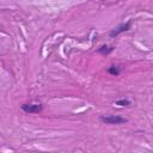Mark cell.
<instances>
[{
	"label": "cell",
	"instance_id": "obj_1",
	"mask_svg": "<svg viewBox=\"0 0 153 153\" xmlns=\"http://www.w3.org/2000/svg\"><path fill=\"white\" fill-rule=\"evenodd\" d=\"M100 121L105 124H122V123H127L128 120L118 116V115H108V116H100Z\"/></svg>",
	"mask_w": 153,
	"mask_h": 153
},
{
	"label": "cell",
	"instance_id": "obj_2",
	"mask_svg": "<svg viewBox=\"0 0 153 153\" xmlns=\"http://www.w3.org/2000/svg\"><path fill=\"white\" fill-rule=\"evenodd\" d=\"M20 109L26 114H38L42 111L43 106L41 103H25L20 105Z\"/></svg>",
	"mask_w": 153,
	"mask_h": 153
},
{
	"label": "cell",
	"instance_id": "obj_3",
	"mask_svg": "<svg viewBox=\"0 0 153 153\" xmlns=\"http://www.w3.org/2000/svg\"><path fill=\"white\" fill-rule=\"evenodd\" d=\"M130 26H131V20H128V22H126V23H122V24L117 25L115 29H112V30L109 32V36H110L111 38H114V37L118 36L120 33L128 31V30L130 29Z\"/></svg>",
	"mask_w": 153,
	"mask_h": 153
},
{
	"label": "cell",
	"instance_id": "obj_4",
	"mask_svg": "<svg viewBox=\"0 0 153 153\" xmlns=\"http://www.w3.org/2000/svg\"><path fill=\"white\" fill-rule=\"evenodd\" d=\"M112 50H114V47H109V45H102V47H99V48L97 49V51L100 53V54H103V55H108V54H110Z\"/></svg>",
	"mask_w": 153,
	"mask_h": 153
},
{
	"label": "cell",
	"instance_id": "obj_5",
	"mask_svg": "<svg viewBox=\"0 0 153 153\" xmlns=\"http://www.w3.org/2000/svg\"><path fill=\"white\" fill-rule=\"evenodd\" d=\"M108 73L109 74H111V75H120V73H121V67H118V66H111V67H109L108 68Z\"/></svg>",
	"mask_w": 153,
	"mask_h": 153
},
{
	"label": "cell",
	"instance_id": "obj_6",
	"mask_svg": "<svg viewBox=\"0 0 153 153\" xmlns=\"http://www.w3.org/2000/svg\"><path fill=\"white\" fill-rule=\"evenodd\" d=\"M115 104L118 105V106H129L130 105V100L129 99H118Z\"/></svg>",
	"mask_w": 153,
	"mask_h": 153
}]
</instances>
